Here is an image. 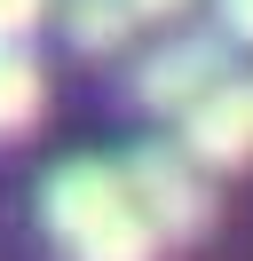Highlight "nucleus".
Returning <instances> with one entry per match:
<instances>
[{
    "label": "nucleus",
    "instance_id": "f257e3e1",
    "mask_svg": "<svg viewBox=\"0 0 253 261\" xmlns=\"http://www.w3.org/2000/svg\"><path fill=\"white\" fill-rule=\"evenodd\" d=\"M40 229L63 261H158V229L111 159H63L40 182Z\"/></svg>",
    "mask_w": 253,
    "mask_h": 261
},
{
    "label": "nucleus",
    "instance_id": "f03ea898",
    "mask_svg": "<svg viewBox=\"0 0 253 261\" xmlns=\"http://www.w3.org/2000/svg\"><path fill=\"white\" fill-rule=\"evenodd\" d=\"M119 174H127V198L142 206V222L158 229V245L166 238H206V229H214V206H221L214 174H206L182 143H135Z\"/></svg>",
    "mask_w": 253,
    "mask_h": 261
},
{
    "label": "nucleus",
    "instance_id": "7ed1b4c3",
    "mask_svg": "<svg viewBox=\"0 0 253 261\" xmlns=\"http://www.w3.org/2000/svg\"><path fill=\"white\" fill-rule=\"evenodd\" d=\"M230 71H237V64H230V40H221V32H206V24H174L158 48H142V56H135L127 87H135L142 111L182 119L190 103H198L214 80H230Z\"/></svg>",
    "mask_w": 253,
    "mask_h": 261
},
{
    "label": "nucleus",
    "instance_id": "20e7f679",
    "mask_svg": "<svg viewBox=\"0 0 253 261\" xmlns=\"http://www.w3.org/2000/svg\"><path fill=\"white\" fill-rule=\"evenodd\" d=\"M174 143H182L206 174H245V166H253V71L214 80L182 111V135H174Z\"/></svg>",
    "mask_w": 253,
    "mask_h": 261
},
{
    "label": "nucleus",
    "instance_id": "39448f33",
    "mask_svg": "<svg viewBox=\"0 0 253 261\" xmlns=\"http://www.w3.org/2000/svg\"><path fill=\"white\" fill-rule=\"evenodd\" d=\"M47 24H63V40H71L79 56H119L127 40L142 32L127 0H56V8H47Z\"/></svg>",
    "mask_w": 253,
    "mask_h": 261
},
{
    "label": "nucleus",
    "instance_id": "423d86ee",
    "mask_svg": "<svg viewBox=\"0 0 253 261\" xmlns=\"http://www.w3.org/2000/svg\"><path fill=\"white\" fill-rule=\"evenodd\" d=\"M47 111V71L32 48H0V143L8 135H32Z\"/></svg>",
    "mask_w": 253,
    "mask_h": 261
},
{
    "label": "nucleus",
    "instance_id": "0eeeda50",
    "mask_svg": "<svg viewBox=\"0 0 253 261\" xmlns=\"http://www.w3.org/2000/svg\"><path fill=\"white\" fill-rule=\"evenodd\" d=\"M47 8H56V0H0V48H24L47 24Z\"/></svg>",
    "mask_w": 253,
    "mask_h": 261
},
{
    "label": "nucleus",
    "instance_id": "6e6552de",
    "mask_svg": "<svg viewBox=\"0 0 253 261\" xmlns=\"http://www.w3.org/2000/svg\"><path fill=\"white\" fill-rule=\"evenodd\" d=\"M127 8H135V24H142V32H174V24H190V16H198V0H127Z\"/></svg>",
    "mask_w": 253,
    "mask_h": 261
},
{
    "label": "nucleus",
    "instance_id": "1a4fd4ad",
    "mask_svg": "<svg viewBox=\"0 0 253 261\" xmlns=\"http://www.w3.org/2000/svg\"><path fill=\"white\" fill-rule=\"evenodd\" d=\"M214 16H221L214 32L230 40V48H253V0H214Z\"/></svg>",
    "mask_w": 253,
    "mask_h": 261
}]
</instances>
